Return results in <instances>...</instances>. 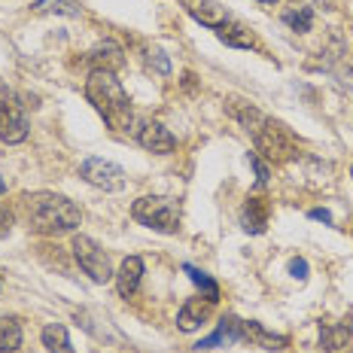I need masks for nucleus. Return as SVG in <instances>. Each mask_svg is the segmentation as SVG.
<instances>
[{
    "mask_svg": "<svg viewBox=\"0 0 353 353\" xmlns=\"http://www.w3.org/2000/svg\"><path fill=\"white\" fill-rule=\"evenodd\" d=\"M85 64L92 70L116 73V70L125 68V52H122V46L116 40H104V43H98L94 49H88V52H85Z\"/></svg>",
    "mask_w": 353,
    "mask_h": 353,
    "instance_id": "10",
    "label": "nucleus"
},
{
    "mask_svg": "<svg viewBox=\"0 0 353 353\" xmlns=\"http://www.w3.org/2000/svg\"><path fill=\"white\" fill-rule=\"evenodd\" d=\"M183 271L189 274V281H192L198 290L204 292V299H210V301H216L219 299V286H216V281H210V274H204L201 268H195V265H183Z\"/></svg>",
    "mask_w": 353,
    "mask_h": 353,
    "instance_id": "22",
    "label": "nucleus"
},
{
    "mask_svg": "<svg viewBox=\"0 0 353 353\" xmlns=\"http://www.w3.org/2000/svg\"><path fill=\"white\" fill-rule=\"evenodd\" d=\"M238 341H244V320L229 314V317L219 320L216 332L195 344V350H213V347H225V344H238Z\"/></svg>",
    "mask_w": 353,
    "mask_h": 353,
    "instance_id": "11",
    "label": "nucleus"
},
{
    "mask_svg": "<svg viewBox=\"0 0 353 353\" xmlns=\"http://www.w3.org/2000/svg\"><path fill=\"white\" fill-rule=\"evenodd\" d=\"M137 143H141L146 152H156V156H168V152L176 150V137L156 119L143 122L141 128H137Z\"/></svg>",
    "mask_w": 353,
    "mask_h": 353,
    "instance_id": "8",
    "label": "nucleus"
},
{
    "mask_svg": "<svg viewBox=\"0 0 353 353\" xmlns=\"http://www.w3.org/2000/svg\"><path fill=\"white\" fill-rule=\"evenodd\" d=\"M6 192V180H3V176H0V195H3Z\"/></svg>",
    "mask_w": 353,
    "mask_h": 353,
    "instance_id": "29",
    "label": "nucleus"
},
{
    "mask_svg": "<svg viewBox=\"0 0 353 353\" xmlns=\"http://www.w3.org/2000/svg\"><path fill=\"white\" fill-rule=\"evenodd\" d=\"M141 281H143V259L141 256H128L116 271V290H119L122 299H131L141 290Z\"/></svg>",
    "mask_w": 353,
    "mask_h": 353,
    "instance_id": "14",
    "label": "nucleus"
},
{
    "mask_svg": "<svg viewBox=\"0 0 353 353\" xmlns=\"http://www.w3.org/2000/svg\"><path fill=\"white\" fill-rule=\"evenodd\" d=\"M350 176H353V165H350Z\"/></svg>",
    "mask_w": 353,
    "mask_h": 353,
    "instance_id": "31",
    "label": "nucleus"
},
{
    "mask_svg": "<svg viewBox=\"0 0 353 353\" xmlns=\"http://www.w3.org/2000/svg\"><path fill=\"white\" fill-rule=\"evenodd\" d=\"M143 61H146V70L159 73V77H171V58L161 52L159 46L146 49V58H143Z\"/></svg>",
    "mask_w": 353,
    "mask_h": 353,
    "instance_id": "23",
    "label": "nucleus"
},
{
    "mask_svg": "<svg viewBox=\"0 0 353 353\" xmlns=\"http://www.w3.org/2000/svg\"><path fill=\"white\" fill-rule=\"evenodd\" d=\"M21 347V323L16 317H0V353Z\"/></svg>",
    "mask_w": 353,
    "mask_h": 353,
    "instance_id": "21",
    "label": "nucleus"
},
{
    "mask_svg": "<svg viewBox=\"0 0 353 353\" xmlns=\"http://www.w3.org/2000/svg\"><path fill=\"white\" fill-rule=\"evenodd\" d=\"M259 3H271V6H274V3H277V0H259Z\"/></svg>",
    "mask_w": 353,
    "mask_h": 353,
    "instance_id": "30",
    "label": "nucleus"
},
{
    "mask_svg": "<svg viewBox=\"0 0 353 353\" xmlns=\"http://www.w3.org/2000/svg\"><path fill=\"white\" fill-rule=\"evenodd\" d=\"M12 223H16V216H12V210L6 208V204H0V238H6V234L12 232Z\"/></svg>",
    "mask_w": 353,
    "mask_h": 353,
    "instance_id": "26",
    "label": "nucleus"
},
{
    "mask_svg": "<svg viewBox=\"0 0 353 353\" xmlns=\"http://www.w3.org/2000/svg\"><path fill=\"white\" fill-rule=\"evenodd\" d=\"M307 216H311V219H317V223L332 225V213H329L326 208H314V210H307Z\"/></svg>",
    "mask_w": 353,
    "mask_h": 353,
    "instance_id": "28",
    "label": "nucleus"
},
{
    "mask_svg": "<svg viewBox=\"0 0 353 353\" xmlns=\"http://www.w3.org/2000/svg\"><path fill=\"white\" fill-rule=\"evenodd\" d=\"M225 113H229L234 122H241V128H247L250 134H253V131L265 122L262 110L256 104H250V101H241V98H229V101H225Z\"/></svg>",
    "mask_w": 353,
    "mask_h": 353,
    "instance_id": "16",
    "label": "nucleus"
},
{
    "mask_svg": "<svg viewBox=\"0 0 353 353\" xmlns=\"http://www.w3.org/2000/svg\"><path fill=\"white\" fill-rule=\"evenodd\" d=\"M37 10H55L64 16H79V3L77 0H37Z\"/></svg>",
    "mask_w": 353,
    "mask_h": 353,
    "instance_id": "24",
    "label": "nucleus"
},
{
    "mask_svg": "<svg viewBox=\"0 0 353 353\" xmlns=\"http://www.w3.org/2000/svg\"><path fill=\"white\" fill-rule=\"evenodd\" d=\"M216 37L225 43V46H234V49H259V40L256 34L244 25H223L216 31Z\"/></svg>",
    "mask_w": 353,
    "mask_h": 353,
    "instance_id": "18",
    "label": "nucleus"
},
{
    "mask_svg": "<svg viewBox=\"0 0 353 353\" xmlns=\"http://www.w3.org/2000/svg\"><path fill=\"white\" fill-rule=\"evenodd\" d=\"M79 176H83L88 186H98V189H104V192H119V189H125L122 168L107 159H98V156L85 159L83 165H79Z\"/></svg>",
    "mask_w": 353,
    "mask_h": 353,
    "instance_id": "6",
    "label": "nucleus"
},
{
    "mask_svg": "<svg viewBox=\"0 0 353 353\" xmlns=\"http://www.w3.org/2000/svg\"><path fill=\"white\" fill-rule=\"evenodd\" d=\"M290 274L296 277V281H307V262L305 259H292L290 262Z\"/></svg>",
    "mask_w": 353,
    "mask_h": 353,
    "instance_id": "27",
    "label": "nucleus"
},
{
    "mask_svg": "<svg viewBox=\"0 0 353 353\" xmlns=\"http://www.w3.org/2000/svg\"><path fill=\"white\" fill-rule=\"evenodd\" d=\"M25 204V219L28 229L43 238H58V234H68L79 225L83 213L70 201V198L58 195V192H31L21 198Z\"/></svg>",
    "mask_w": 353,
    "mask_h": 353,
    "instance_id": "1",
    "label": "nucleus"
},
{
    "mask_svg": "<svg viewBox=\"0 0 353 353\" xmlns=\"http://www.w3.org/2000/svg\"><path fill=\"white\" fill-rule=\"evenodd\" d=\"M350 353H353V350H350Z\"/></svg>",
    "mask_w": 353,
    "mask_h": 353,
    "instance_id": "32",
    "label": "nucleus"
},
{
    "mask_svg": "<svg viewBox=\"0 0 353 353\" xmlns=\"http://www.w3.org/2000/svg\"><path fill=\"white\" fill-rule=\"evenodd\" d=\"M28 131H31L28 116L16 104H0V141L16 146L21 141H28Z\"/></svg>",
    "mask_w": 353,
    "mask_h": 353,
    "instance_id": "9",
    "label": "nucleus"
},
{
    "mask_svg": "<svg viewBox=\"0 0 353 353\" xmlns=\"http://www.w3.org/2000/svg\"><path fill=\"white\" fill-rule=\"evenodd\" d=\"M253 141H256V152L268 159L271 165H286V161H292L299 156L296 134L281 119H268L265 116V122L253 131Z\"/></svg>",
    "mask_w": 353,
    "mask_h": 353,
    "instance_id": "4",
    "label": "nucleus"
},
{
    "mask_svg": "<svg viewBox=\"0 0 353 353\" xmlns=\"http://www.w3.org/2000/svg\"><path fill=\"white\" fill-rule=\"evenodd\" d=\"M213 305H216V301H210V299H204V296L186 299V301H183V307H180V314H176V326H180L183 332H195L201 323L210 320Z\"/></svg>",
    "mask_w": 353,
    "mask_h": 353,
    "instance_id": "12",
    "label": "nucleus"
},
{
    "mask_svg": "<svg viewBox=\"0 0 353 353\" xmlns=\"http://www.w3.org/2000/svg\"><path fill=\"white\" fill-rule=\"evenodd\" d=\"M268 219H271V204H268V198L250 195L247 201H244V208H241V225H244V232L262 234L265 229H268Z\"/></svg>",
    "mask_w": 353,
    "mask_h": 353,
    "instance_id": "13",
    "label": "nucleus"
},
{
    "mask_svg": "<svg viewBox=\"0 0 353 353\" xmlns=\"http://www.w3.org/2000/svg\"><path fill=\"white\" fill-rule=\"evenodd\" d=\"M281 19H283V25L290 28V31H296V34H307L314 28V10L311 6H305V3L286 6V10L281 12Z\"/></svg>",
    "mask_w": 353,
    "mask_h": 353,
    "instance_id": "19",
    "label": "nucleus"
},
{
    "mask_svg": "<svg viewBox=\"0 0 353 353\" xmlns=\"http://www.w3.org/2000/svg\"><path fill=\"white\" fill-rule=\"evenodd\" d=\"M350 320H338V323H320V347L326 353H338L350 344Z\"/></svg>",
    "mask_w": 353,
    "mask_h": 353,
    "instance_id": "15",
    "label": "nucleus"
},
{
    "mask_svg": "<svg viewBox=\"0 0 353 353\" xmlns=\"http://www.w3.org/2000/svg\"><path fill=\"white\" fill-rule=\"evenodd\" d=\"M43 347L49 353H73V344H70V335L68 329L61 326V323H49V326H43Z\"/></svg>",
    "mask_w": 353,
    "mask_h": 353,
    "instance_id": "20",
    "label": "nucleus"
},
{
    "mask_svg": "<svg viewBox=\"0 0 353 353\" xmlns=\"http://www.w3.org/2000/svg\"><path fill=\"white\" fill-rule=\"evenodd\" d=\"M85 98L113 131H131V125H134V110H131L128 92H125L122 83L116 79V73H110V70L88 73Z\"/></svg>",
    "mask_w": 353,
    "mask_h": 353,
    "instance_id": "2",
    "label": "nucleus"
},
{
    "mask_svg": "<svg viewBox=\"0 0 353 353\" xmlns=\"http://www.w3.org/2000/svg\"><path fill=\"white\" fill-rule=\"evenodd\" d=\"M180 6L198 21V25L213 28V31H219L223 25H229L232 21L229 10H225L219 0H180Z\"/></svg>",
    "mask_w": 353,
    "mask_h": 353,
    "instance_id": "7",
    "label": "nucleus"
},
{
    "mask_svg": "<svg viewBox=\"0 0 353 353\" xmlns=\"http://www.w3.org/2000/svg\"><path fill=\"white\" fill-rule=\"evenodd\" d=\"M244 341L256 344V347H262V350H283L286 344H290V338L268 332V329L256 320H244Z\"/></svg>",
    "mask_w": 353,
    "mask_h": 353,
    "instance_id": "17",
    "label": "nucleus"
},
{
    "mask_svg": "<svg viewBox=\"0 0 353 353\" xmlns=\"http://www.w3.org/2000/svg\"><path fill=\"white\" fill-rule=\"evenodd\" d=\"M131 216L134 223L146 225L152 232H161V234H176L180 232V201L176 198H168V195H143L131 204Z\"/></svg>",
    "mask_w": 353,
    "mask_h": 353,
    "instance_id": "3",
    "label": "nucleus"
},
{
    "mask_svg": "<svg viewBox=\"0 0 353 353\" xmlns=\"http://www.w3.org/2000/svg\"><path fill=\"white\" fill-rule=\"evenodd\" d=\"M247 159H250V165L256 168V183H259V186H265V183H268V165H265V161L256 156V152H250Z\"/></svg>",
    "mask_w": 353,
    "mask_h": 353,
    "instance_id": "25",
    "label": "nucleus"
},
{
    "mask_svg": "<svg viewBox=\"0 0 353 353\" xmlns=\"http://www.w3.org/2000/svg\"><path fill=\"white\" fill-rule=\"evenodd\" d=\"M70 250H73V259L79 262V268H83L94 283H107V281H113V277H116L107 250L101 247L94 238H88V234H77V238H73V244H70Z\"/></svg>",
    "mask_w": 353,
    "mask_h": 353,
    "instance_id": "5",
    "label": "nucleus"
}]
</instances>
